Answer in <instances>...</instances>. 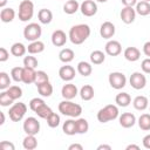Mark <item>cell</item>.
I'll return each instance as SVG.
<instances>
[{"label": "cell", "mask_w": 150, "mask_h": 150, "mask_svg": "<svg viewBox=\"0 0 150 150\" xmlns=\"http://www.w3.org/2000/svg\"><path fill=\"white\" fill-rule=\"evenodd\" d=\"M90 35V27L86 23L75 25L69 29V40L74 45H81L83 43Z\"/></svg>", "instance_id": "1"}, {"label": "cell", "mask_w": 150, "mask_h": 150, "mask_svg": "<svg viewBox=\"0 0 150 150\" xmlns=\"http://www.w3.org/2000/svg\"><path fill=\"white\" fill-rule=\"evenodd\" d=\"M59 111L69 117H79L82 114V107L77 103L71 102L70 100H63L59 103Z\"/></svg>", "instance_id": "2"}, {"label": "cell", "mask_w": 150, "mask_h": 150, "mask_svg": "<svg viewBox=\"0 0 150 150\" xmlns=\"http://www.w3.org/2000/svg\"><path fill=\"white\" fill-rule=\"evenodd\" d=\"M118 117V108L115 104H107L97 112V120L101 123H107Z\"/></svg>", "instance_id": "3"}, {"label": "cell", "mask_w": 150, "mask_h": 150, "mask_svg": "<svg viewBox=\"0 0 150 150\" xmlns=\"http://www.w3.org/2000/svg\"><path fill=\"white\" fill-rule=\"evenodd\" d=\"M19 19L22 22L30 20L34 15V4L30 0H22L19 5Z\"/></svg>", "instance_id": "4"}, {"label": "cell", "mask_w": 150, "mask_h": 150, "mask_svg": "<svg viewBox=\"0 0 150 150\" xmlns=\"http://www.w3.org/2000/svg\"><path fill=\"white\" fill-rule=\"evenodd\" d=\"M41 34H42V28L39 23L32 22V23H28L23 28V38L27 41H30V42L36 41L41 36Z\"/></svg>", "instance_id": "5"}, {"label": "cell", "mask_w": 150, "mask_h": 150, "mask_svg": "<svg viewBox=\"0 0 150 150\" xmlns=\"http://www.w3.org/2000/svg\"><path fill=\"white\" fill-rule=\"evenodd\" d=\"M26 111H27V105L25 103H22V102H18V103H14L9 108L8 115H9V118L13 122H19V121H21L23 118Z\"/></svg>", "instance_id": "6"}, {"label": "cell", "mask_w": 150, "mask_h": 150, "mask_svg": "<svg viewBox=\"0 0 150 150\" xmlns=\"http://www.w3.org/2000/svg\"><path fill=\"white\" fill-rule=\"evenodd\" d=\"M108 81H109V84L111 86V88H114L116 90H120V89L124 88L125 84H127V77L121 71H112V73H110L109 77H108Z\"/></svg>", "instance_id": "7"}, {"label": "cell", "mask_w": 150, "mask_h": 150, "mask_svg": "<svg viewBox=\"0 0 150 150\" xmlns=\"http://www.w3.org/2000/svg\"><path fill=\"white\" fill-rule=\"evenodd\" d=\"M129 83L130 86L136 89V90H139V89H143L146 84V77L143 73L141 71H135L130 75V79H129Z\"/></svg>", "instance_id": "8"}, {"label": "cell", "mask_w": 150, "mask_h": 150, "mask_svg": "<svg viewBox=\"0 0 150 150\" xmlns=\"http://www.w3.org/2000/svg\"><path fill=\"white\" fill-rule=\"evenodd\" d=\"M22 128L27 135H38L40 131V122L35 117H27Z\"/></svg>", "instance_id": "9"}, {"label": "cell", "mask_w": 150, "mask_h": 150, "mask_svg": "<svg viewBox=\"0 0 150 150\" xmlns=\"http://www.w3.org/2000/svg\"><path fill=\"white\" fill-rule=\"evenodd\" d=\"M80 11L84 16H93L97 13V5L94 0H84L80 5Z\"/></svg>", "instance_id": "10"}, {"label": "cell", "mask_w": 150, "mask_h": 150, "mask_svg": "<svg viewBox=\"0 0 150 150\" xmlns=\"http://www.w3.org/2000/svg\"><path fill=\"white\" fill-rule=\"evenodd\" d=\"M120 16L124 23H127V25L132 23L136 19V9H134L130 6H124L120 13Z\"/></svg>", "instance_id": "11"}, {"label": "cell", "mask_w": 150, "mask_h": 150, "mask_svg": "<svg viewBox=\"0 0 150 150\" xmlns=\"http://www.w3.org/2000/svg\"><path fill=\"white\" fill-rule=\"evenodd\" d=\"M104 50L108 55L110 56H117L121 54L122 52V46L118 41L116 40H109L107 43H105V47H104Z\"/></svg>", "instance_id": "12"}, {"label": "cell", "mask_w": 150, "mask_h": 150, "mask_svg": "<svg viewBox=\"0 0 150 150\" xmlns=\"http://www.w3.org/2000/svg\"><path fill=\"white\" fill-rule=\"evenodd\" d=\"M115 25L110 21H105L100 27V34L103 39H111L115 35Z\"/></svg>", "instance_id": "13"}, {"label": "cell", "mask_w": 150, "mask_h": 150, "mask_svg": "<svg viewBox=\"0 0 150 150\" xmlns=\"http://www.w3.org/2000/svg\"><path fill=\"white\" fill-rule=\"evenodd\" d=\"M59 76L61 77V80H63L66 82H69L75 77V68L69 66V64L62 66L59 69Z\"/></svg>", "instance_id": "14"}, {"label": "cell", "mask_w": 150, "mask_h": 150, "mask_svg": "<svg viewBox=\"0 0 150 150\" xmlns=\"http://www.w3.org/2000/svg\"><path fill=\"white\" fill-rule=\"evenodd\" d=\"M61 95L64 100H73L77 95V87L74 83H67L62 87Z\"/></svg>", "instance_id": "15"}, {"label": "cell", "mask_w": 150, "mask_h": 150, "mask_svg": "<svg viewBox=\"0 0 150 150\" xmlns=\"http://www.w3.org/2000/svg\"><path fill=\"white\" fill-rule=\"evenodd\" d=\"M67 42V35L63 30L61 29H56L53 32L52 34V43L56 47H62L64 46Z\"/></svg>", "instance_id": "16"}, {"label": "cell", "mask_w": 150, "mask_h": 150, "mask_svg": "<svg viewBox=\"0 0 150 150\" xmlns=\"http://www.w3.org/2000/svg\"><path fill=\"white\" fill-rule=\"evenodd\" d=\"M118 121H120V124H121L123 128H131V127H134L135 123H136V117H135V115L131 114V112H123V114L120 116Z\"/></svg>", "instance_id": "17"}, {"label": "cell", "mask_w": 150, "mask_h": 150, "mask_svg": "<svg viewBox=\"0 0 150 150\" xmlns=\"http://www.w3.org/2000/svg\"><path fill=\"white\" fill-rule=\"evenodd\" d=\"M123 55H124L125 60H128V61H130V62H135V61L139 60V57H141V52H139V49L136 48V47H128V48H125Z\"/></svg>", "instance_id": "18"}, {"label": "cell", "mask_w": 150, "mask_h": 150, "mask_svg": "<svg viewBox=\"0 0 150 150\" xmlns=\"http://www.w3.org/2000/svg\"><path fill=\"white\" fill-rule=\"evenodd\" d=\"M35 75H36V71H35L34 68L23 67V71H22V82L26 83V84L34 83V81H35Z\"/></svg>", "instance_id": "19"}, {"label": "cell", "mask_w": 150, "mask_h": 150, "mask_svg": "<svg viewBox=\"0 0 150 150\" xmlns=\"http://www.w3.org/2000/svg\"><path fill=\"white\" fill-rule=\"evenodd\" d=\"M62 130L66 135L68 136H73L75 134H77V129H76V120H67L64 123H63V127H62Z\"/></svg>", "instance_id": "20"}, {"label": "cell", "mask_w": 150, "mask_h": 150, "mask_svg": "<svg viewBox=\"0 0 150 150\" xmlns=\"http://www.w3.org/2000/svg\"><path fill=\"white\" fill-rule=\"evenodd\" d=\"M74 56H75V53L73 49L70 48H63L62 50H60L59 53V59L61 62L63 63H69L74 60Z\"/></svg>", "instance_id": "21"}, {"label": "cell", "mask_w": 150, "mask_h": 150, "mask_svg": "<svg viewBox=\"0 0 150 150\" xmlns=\"http://www.w3.org/2000/svg\"><path fill=\"white\" fill-rule=\"evenodd\" d=\"M38 19H39V21H40L41 23L48 25V23H50L52 20H53V13H52L49 9H47V8H42V9H40L39 13H38Z\"/></svg>", "instance_id": "22"}, {"label": "cell", "mask_w": 150, "mask_h": 150, "mask_svg": "<svg viewBox=\"0 0 150 150\" xmlns=\"http://www.w3.org/2000/svg\"><path fill=\"white\" fill-rule=\"evenodd\" d=\"M15 18V11L11 7L8 8H2L0 12V19L2 22L7 23V22H12Z\"/></svg>", "instance_id": "23"}, {"label": "cell", "mask_w": 150, "mask_h": 150, "mask_svg": "<svg viewBox=\"0 0 150 150\" xmlns=\"http://www.w3.org/2000/svg\"><path fill=\"white\" fill-rule=\"evenodd\" d=\"M115 102H116V104L118 107H128L130 104V102H131V97H130V95L128 93L122 91V93H118L116 95Z\"/></svg>", "instance_id": "24"}, {"label": "cell", "mask_w": 150, "mask_h": 150, "mask_svg": "<svg viewBox=\"0 0 150 150\" xmlns=\"http://www.w3.org/2000/svg\"><path fill=\"white\" fill-rule=\"evenodd\" d=\"M132 104H134V108H135L136 110H139V111H141V110H145V109L148 108L149 101H148V98H146L145 96L139 95V96H136V97L134 98Z\"/></svg>", "instance_id": "25"}, {"label": "cell", "mask_w": 150, "mask_h": 150, "mask_svg": "<svg viewBox=\"0 0 150 150\" xmlns=\"http://www.w3.org/2000/svg\"><path fill=\"white\" fill-rule=\"evenodd\" d=\"M79 9H80V4L76 0H68L63 5V12L66 14H69V15L76 13Z\"/></svg>", "instance_id": "26"}, {"label": "cell", "mask_w": 150, "mask_h": 150, "mask_svg": "<svg viewBox=\"0 0 150 150\" xmlns=\"http://www.w3.org/2000/svg\"><path fill=\"white\" fill-rule=\"evenodd\" d=\"M43 50H45V43L39 40L30 42L27 47V52L29 54H39V53H42Z\"/></svg>", "instance_id": "27"}, {"label": "cell", "mask_w": 150, "mask_h": 150, "mask_svg": "<svg viewBox=\"0 0 150 150\" xmlns=\"http://www.w3.org/2000/svg\"><path fill=\"white\" fill-rule=\"evenodd\" d=\"M26 52H27V47L21 42H15L11 47V54L16 56V57L23 56L26 54Z\"/></svg>", "instance_id": "28"}, {"label": "cell", "mask_w": 150, "mask_h": 150, "mask_svg": "<svg viewBox=\"0 0 150 150\" xmlns=\"http://www.w3.org/2000/svg\"><path fill=\"white\" fill-rule=\"evenodd\" d=\"M95 93H94V88L90 84H84L81 89H80V96L83 101H90L94 97Z\"/></svg>", "instance_id": "29"}, {"label": "cell", "mask_w": 150, "mask_h": 150, "mask_svg": "<svg viewBox=\"0 0 150 150\" xmlns=\"http://www.w3.org/2000/svg\"><path fill=\"white\" fill-rule=\"evenodd\" d=\"M36 87H38L39 94H40L41 96H43V97H49V96L53 94V86L50 84L49 81L43 82V83H41V84L36 86Z\"/></svg>", "instance_id": "30"}, {"label": "cell", "mask_w": 150, "mask_h": 150, "mask_svg": "<svg viewBox=\"0 0 150 150\" xmlns=\"http://www.w3.org/2000/svg\"><path fill=\"white\" fill-rule=\"evenodd\" d=\"M22 145L26 150H34L38 146V139H36L35 135H27L23 138Z\"/></svg>", "instance_id": "31"}, {"label": "cell", "mask_w": 150, "mask_h": 150, "mask_svg": "<svg viewBox=\"0 0 150 150\" xmlns=\"http://www.w3.org/2000/svg\"><path fill=\"white\" fill-rule=\"evenodd\" d=\"M77 71L80 75L82 76H89L93 71V67L89 62H86V61H81L77 63Z\"/></svg>", "instance_id": "32"}, {"label": "cell", "mask_w": 150, "mask_h": 150, "mask_svg": "<svg viewBox=\"0 0 150 150\" xmlns=\"http://www.w3.org/2000/svg\"><path fill=\"white\" fill-rule=\"evenodd\" d=\"M136 13L142 15V16H145V15H149L150 14V2H146V1H139L136 4Z\"/></svg>", "instance_id": "33"}, {"label": "cell", "mask_w": 150, "mask_h": 150, "mask_svg": "<svg viewBox=\"0 0 150 150\" xmlns=\"http://www.w3.org/2000/svg\"><path fill=\"white\" fill-rule=\"evenodd\" d=\"M105 60V54L102 50H94L90 53V62L93 64H101Z\"/></svg>", "instance_id": "34"}, {"label": "cell", "mask_w": 150, "mask_h": 150, "mask_svg": "<svg viewBox=\"0 0 150 150\" xmlns=\"http://www.w3.org/2000/svg\"><path fill=\"white\" fill-rule=\"evenodd\" d=\"M138 127L144 131L150 130V114H142L138 117Z\"/></svg>", "instance_id": "35"}, {"label": "cell", "mask_w": 150, "mask_h": 150, "mask_svg": "<svg viewBox=\"0 0 150 150\" xmlns=\"http://www.w3.org/2000/svg\"><path fill=\"white\" fill-rule=\"evenodd\" d=\"M6 91L8 93V95H9L14 101L18 100V98H20V97L22 96V89H21L19 86H11V87L7 88Z\"/></svg>", "instance_id": "36"}, {"label": "cell", "mask_w": 150, "mask_h": 150, "mask_svg": "<svg viewBox=\"0 0 150 150\" xmlns=\"http://www.w3.org/2000/svg\"><path fill=\"white\" fill-rule=\"evenodd\" d=\"M76 129L77 134H86L89 130V123L86 118H77L76 120Z\"/></svg>", "instance_id": "37"}, {"label": "cell", "mask_w": 150, "mask_h": 150, "mask_svg": "<svg viewBox=\"0 0 150 150\" xmlns=\"http://www.w3.org/2000/svg\"><path fill=\"white\" fill-rule=\"evenodd\" d=\"M53 112V110L45 103V104H42L36 111H35V114L39 116V117H41V118H45V120H47V117L50 115Z\"/></svg>", "instance_id": "38"}, {"label": "cell", "mask_w": 150, "mask_h": 150, "mask_svg": "<svg viewBox=\"0 0 150 150\" xmlns=\"http://www.w3.org/2000/svg\"><path fill=\"white\" fill-rule=\"evenodd\" d=\"M22 71L23 67H14L11 70V76L15 82H22Z\"/></svg>", "instance_id": "39"}, {"label": "cell", "mask_w": 150, "mask_h": 150, "mask_svg": "<svg viewBox=\"0 0 150 150\" xmlns=\"http://www.w3.org/2000/svg\"><path fill=\"white\" fill-rule=\"evenodd\" d=\"M47 81H49V76L47 75V73L43 71V70H38L36 71V75H35L34 84L35 86H39V84H41L43 82H47Z\"/></svg>", "instance_id": "40"}, {"label": "cell", "mask_w": 150, "mask_h": 150, "mask_svg": "<svg viewBox=\"0 0 150 150\" xmlns=\"http://www.w3.org/2000/svg\"><path fill=\"white\" fill-rule=\"evenodd\" d=\"M9 84H11L9 75L7 73H5V71H1L0 73V89L5 90V89H7L9 87Z\"/></svg>", "instance_id": "41"}, {"label": "cell", "mask_w": 150, "mask_h": 150, "mask_svg": "<svg viewBox=\"0 0 150 150\" xmlns=\"http://www.w3.org/2000/svg\"><path fill=\"white\" fill-rule=\"evenodd\" d=\"M47 124L50 128H56L60 124V116L55 112H52L48 117H47Z\"/></svg>", "instance_id": "42"}, {"label": "cell", "mask_w": 150, "mask_h": 150, "mask_svg": "<svg viewBox=\"0 0 150 150\" xmlns=\"http://www.w3.org/2000/svg\"><path fill=\"white\" fill-rule=\"evenodd\" d=\"M13 102H14V100L8 95L7 91H2V93L0 94V105H2V107H8V105H11Z\"/></svg>", "instance_id": "43"}, {"label": "cell", "mask_w": 150, "mask_h": 150, "mask_svg": "<svg viewBox=\"0 0 150 150\" xmlns=\"http://www.w3.org/2000/svg\"><path fill=\"white\" fill-rule=\"evenodd\" d=\"M38 59L35 56H32V55H28V56H25L23 59V66L25 67H29V68H36L38 67Z\"/></svg>", "instance_id": "44"}, {"label": "cell", "mask_w": 150, "mask_h": 150, "mask_svg": "<svg viewBox=\"0 0 150 150\" xmlns=\"http://www.w3.org/2000/svg\"><path fill=\"white\" fill-rule=\"evenodd\" d=\"M42 104H45V101H43L42 98H39V97H34V98H32V100L29 101V108H30V110H33L34 112H35Z\"/></svg>", "instance_id": "45"}, {"label": "cell", "mask_w": 150, "mask_h": 150, "mask_svg": "<svg viewBox=\"0 0 150 150\" xmlns=\"http://www.w3.org/2000/svg\"><path fill=\"white\" fill-rule=\"evenodd\" d=\"M141 68L145 74H150V57H146L142 61L141 63Z\"/></svg>", "instance_id": "46"}, {"label": "cell", "mask_w": 150, "mask_h": 150, "mask_svg": "<svg viewBox=\"0 0 150 150\" xmlns=\"http://www.w3.org/2000/svg\"><path fill=\"white\" fill-rule=\"evenodd\" d=\"M0 149L1 150H15V146L13 143L7 142V141H2L0 143Z\"/></svg>", "instance_id": "47"}, {"label": "cell", "mask_w": 150, "mask_h": 150, "mask_svg": "<svg viewBox=\"0 0 150 150\" xmlns=\"http://www.w3.org/2000/svg\"><path fill=\"white\" fill-rule=\"evenodd\" d=\"M8 57H9V52H8L6 48L1 47V48H0V62L7 61Z\"/></svg>", "instance_id": "48"}, {"label": "cell", "mask_w": 150, "mask_h": 150, "mask_svg": "<svg viewBox=\"0 0 150 150\" xmlns=\"http://www.w3.org/2000/svg\"><path fill=\"white\" fill-rule=\"evenodd\" d=\"M142 143H143V146L145 149H150V134L149 135H145L142 139Z\"/></svg>", "instance_id": "49"}, {"label": "cell", "mask_w": 150, "mask_h": 150, "mask_svg": "<svg viewBox=\"0 0 150 150\" xmlns=\"http://www.w3.org/2000/svg\"><path fill=\"white\" fill-rule=\"evenodd\" d=\"M143 53H144L148 57H150V41H146V42L143 45Z\"/></svg>", "instance_id": "50"}, {"label": "cell", "mask_w": 150, "mask_h": 150, "mask_svg": "<svg viewBox=\"0 0 150 150\" xmlns=\"http://www.w3.org/2000/svg\"><path fill=\"white\" fill-rule=\"evenodd\" d=\"M121 2H122L124 6H130V7H132L134 5L137 4V0H121Z\"/></svg>", "instance_id": "51"}, {"label": "cell", "mask_w": 150, "mask_h": 150, "mask_svg": "<svg viewBox=\"0 0 150 150\" xmlns=\"http://www.w3.org/2000/svg\"><path fill=\"white\" fill-rule=\"evenodd\" d=\"M83 146L81 144H77V143H74V144H70L68 146V150H82Z\"/></svg>", "instance_id": "52"}, {"label": "cell", "mask_w": 150, "mask_h": 150, "mask_svg": "<svg viewBox=\"0 0 150 150\" xmlns=\"http://www.w3.org/2000/svg\"><path fill=\"white\" fill-rule=\"evenodd\" d=\"M103 149H105V150H111V146H110V145H107V144H101V145L97 146V150H103Z\"/></svg>", "instance_id": "53"}, {"label": "cell", "mask_w": 150, "mask_h": 150, "mask_svg": "<svg viewBox=\"0 0 150 150\" xmlns=\"http://www.w3.org/2000/svg\"><path fill=\"white\" fill-rule=\"evenodd\" d=\"M125 149H127V150H131V149H134V150H139V146L136 145V144H129Z\"/></svg>", "instance_id": "54"}, {"label": "cell", "mask_w": 150, "mask_h": 150, "mask_svg": "<svg viewBox=\"0 0 150 150\" xmlns=\"http://www.w3.org/2000/svg\"><path fill=\"white\" fill-rule=\"evenodd\" d=\"M7 4V0H0V7L1 8H5V5Z\"/></svg>", "instance_id": "55"}, {"label": "cell", "mask_w": 150, "mask_h": 150, "mask_svg": "<svg viewBox=\"0 0 150 150\" xmlns=\"http://www.w3.org/2000/svg\"><path fill=\"white\" fill-rule=\"evenodd\" d=\"M0 115H1V122H0V124H4L5 123V114L4 112H0Z\"/></svg>", "instance_id": "56"}, {"label": "cell", "mask_w": 150, "mask_h": 150, "mask_svg": "<svg viewBox=\"0 0 150 150\" xmlns=\"http://www.w3.org/2000/svg\"><path fill=\"white\" fill-rule=\"evenodd\" d=\"M95 1H97V2H107L108 0H95Z\"/></svg>", "instance_id": "57"}, {"label": "cell", "mask_w": 150, "mask_h": 150, "mask_svg": "<svg viewBox=\"0 0 150 150\" xmlns=\"http://www.w3.org/2000/svg\"><path fill=\"white\" fill-rule=\"evenodd\" d=\"M144 1H146V2H150V0H144Z\"/></svg>", "instance_id": "58"}]
</instances>
